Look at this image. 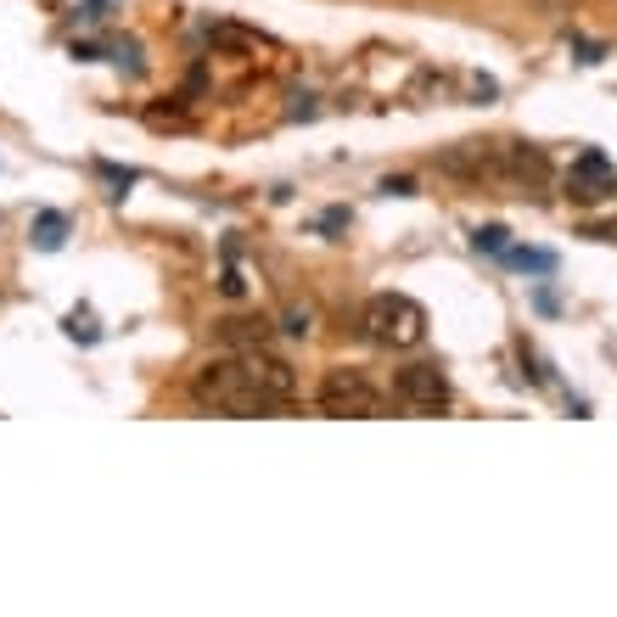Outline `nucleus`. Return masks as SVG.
I'll return each instance as SVG.
<instances>
[{
    "mask_svg": "<svg viewBox=\"0 0 617 617\" xmlns=\"http://www.w3.org/2000/svg\"><path fill=\"white\" fill-rule=\"evenodd\" d=\"M606 191H617V174H612V158L606 152H578L573 169H567V197L573 202H601Z\"/></svg>",
    "mask_w": 617,
    "mask_h": 617,
    "instance_id": "obj_6",
    "label": "nucleus"
},
{
    "mask_svg": "<svg viewBox=\"0 0 617 617\" xmlns=\"http://www.w3.org/2000/svg\"><path fill=\"white\" fill-rule=\"evenodd\" d=\"M315 404H320V416H337V421H348V416H354V421H376V416H382V393L371 388V376L348 371V365H337V371L320 376Z\"/></svg>",
    "mask_w": 617,
    "mask_h": 617,
    "instance_id": "obj_3",
    "label": "nucleus"
},
{
    "mask_svg": "<svg viewBox=\"0 0 617 617\" xmlns=\"http://www.w3.org/2000/svg\"><path fill=\"white\" fill-rule=\"evenodd\" d=\"M62 236H68V219H62V214H40V219H34V242H40V247H62Z\"/></svg>",
    "mask_w": 617,
    "mask_h": 617,
    "instance_id": "obj_10",
    "label": "nucleus"
},
{
    "mask_svg": "<svg viewBox=\"0 0 617 617\" xmlns=\"http://www.w3.org/2000/svg\"><path fill=\"white\" fill-rule=\"evenodd\" d=\"M219 337L230 348H259L270 343V320H219Z\"/></svg>",
    "mask_w": 617,
    "mask_h": 617,
    "instance_id": "obj_7",
    "label": "nucleus"
},
{
    "mask_svg": "<svg viewBox=\"0 0 617 617\" xmlns=\"http://www.w3.org/2000/svg\"><path fill=\"white\" fill-rule=\"evenodd\" d=\"M545 180H550V158L539 152V146L500 141V152H494V186H528V191H539Z\"/></svg>",
    "mask_w": 617,
    "mask_h": 617,
    "instance_id": "obj_5",
    "label": "nucleus"
},
{
    "mask_svg": "<svg viewBox=\"0 0 617 617\" xmlns=\"http://www.w3.org/2000/svg\"><path fill=\"white\" fill-rule=\"evenodd\" d=\"M472 242L483 247V253H505V247H511V242H505V225H483V230L472 236Z\"/></svg>",
    "mask_w": 617,
    "mask_h": 617,
    "instance_id": "obj_11",
    "label": "nucleus"
},
{
    "mask_svg": "<svg viewBox=\"0 0 617 617\" xmlns=\"http://www.w3.org/2000/svg\"><path fill=\"white\" fill-rule=\"evenodd\" d=\"M500 259L517 264V270H533V275H550V270H556V259H550V253H528V247H505Z\"/></svg>",
    "mask_w": 617,
    "mask_h": 617,
    "instance_id": "obj_8",
    "label": "nucleus"
},
{
    "mask_svg": "<svg viewBox=\"0 0 617 617\" xmlns=\"http://www.w3.org/2000/svg\"><path fill=\"white\" fill-rule=\"evenodd\" d=\"M281 331L287 337H309L315 331V303H292L287 315H281Z\"/></svg>",
    "mask_w": 617,
    "mask_h": 617,
    "instance_id": "obj_9",
    "label": "nucleus"
},
{
    "mask_svg": "<svg viewBox=\"0 0 617 617\" xmlns=\"http://www.w3.org/2000/svg\"><path fill=\"white\" fill-rule=\"evenodd\" d=\"M584 236H595V242H617V219H595Z\"/></svg>",
    "mask_w": 617,
    "mask_h": 617,
    "instance_id": "obj_12",
    "label": "nucleus"
},
{
    "mask_svg": "<svg viewBox=\"0 0 617 617\" xmlns=\"http://www.w3.org/2000/svg\"><path fill=\"white\" fill-rule=\"evenodd\" d=\"M191 399L202 404V410H214V416H275L281 404L270 399V393L259 388V376L247 371L242 354H219L208 359L197 376H191Z\"/></svg>",
    "mask_w": 617,
    "mask_h": 617,
    "instance_id": "obj_1",
    "label": "nucleus"
},
{
    "mask_svg": "<svg viewBox=\"0 0 617 617\" xmlns=\"http://www.w3.org/2000/svg\"><path fill=\"white\" fill-rule=\"evenodd\" d=\"M393 399H399L410 416H438V410H449V376L438 371V365H404V371L393 376Z\"/></svg>",
    "mask_w": 617,
    "mask_h": 617,
    "instance_id": "obj_4",
    "label": "nucleus"
},
{
    "mask_svg": "<svg viewBox=\"0 0 617 617\" xmlns=\"http://www.w3.org/2000/svg\"><path fill=\"white\" fill-rule=\"evenodd\" d=\"M359 326H365V337H371L376 348H393V354L427 343V309H421L410 292H376V298L365 303Z\"/></svg>",
    "mask_w": 617,
    "mask_h": 617,
    "instance_id": "obj_2",
    "label": "nucleus"
}]
</instances>
